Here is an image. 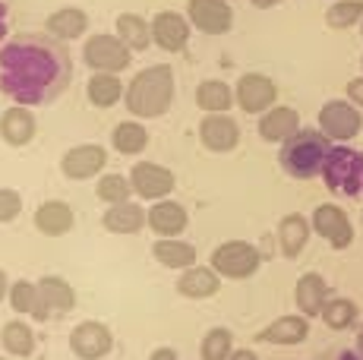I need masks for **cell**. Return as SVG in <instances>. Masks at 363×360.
<instances>
[{
	"label": "cell",
	"instance_id": "e575fe53",
	"mask_svg": "<svg viewBox=\"0 0 363 360\" xmlns=\"http://www.w3.org/2000/svg\"><path fill=\"white\" fill-rule=\"evenodd\" d=\"M323 322L332 332H345L357 322V303L347 297H329V303L323 307Z\"/></svg>",
	"mask_w": 363,
	"mask_h": 360
},
{
	"label": "cell",
	"instance_id": "603a6c76",
	"mask_svg": "<svg viewBox=\"0 0 363 360\" xmlns=\"http://www.w3.org/2000/svg\"><path fill=\"white\" fill-rule=\"evenodd\" d=\"M310 234H313V221L303 218L300 212H291V215L278 221V247H281L284 259H297L310 244Z\"/></svg>",
	"mask_w": 363,
	"mask_h": 360
},
{
	"label": "cell",
	"instance_id": "b9f144b4",
	"mask_svg": "<svg viewBox=\"0 0 363 360\" xmlns=\"http://www.w3.org/2000/svg\"><path fill=\"white\" fill-rule=\"evenodd\" d=\"M231 360H259V354H256L253 348H234Z\"/></svg>",
	"mask_w": 363,
	"mask_h": 360
},
{
	"label": "cell",
	"instance_id": "ba28073f",
	"mask_svg": "<svg viewBox=\"0 0 363 360\" xmlns=\"http://www.w3.org/2000/svg\"><path fill=\"white\" fill-rule=\"evenodd\" d=\"M130 184H133V193L145 203H158V199H167L177 184L171 168L164 164H155V162H136L130 168Z\"/></svg>",
	"mask_w": 363,
	"mask_h": 360
},
{
	"label": "cell",
	"instance_id": "7402d4cb",
	"mask_svg": "<svg viewBox=\"0 0 363 360\" xmlns=\"http://www.w3.org/2000/svg\"><path fill=\"white\" fill-rule=\"evenodd\" d=\"M300 130V114L288 105H275L265 114H259V136L265 142H278L284 145Z\"/></svg>",
	"mask_w": 363,
	"mask_h": 360
},
{
	"label": "cell",
	"instance_id": "ee69618b",
	"mask_svg": "<svg viewBox=\"0 0 363 360\" xmlns=\"http://www.w3.org/2000/svg\"><path fill=\"white\" fill-rule=\"evenodd\" d=\"M253 6H259V10H272V6H278L281 0H250Z\"/></svg>",
	"mask_w": 363,
	"mask_h": 360
},
{
	"label": "cell",
	"instance_id": "6da1fadb",
	"mask_svg": "<svg viewBox=\"0 0 363 360\" xmlns=\"http://www.w3.org/2000/svg\"><path fill=\"white\" fill-rule=\"evenodd\" d=\"M73 79L64 41L45 32H19L0 45V92L13 105L41 108L57 101Z\"/></svg>",
	"mask_w": 363,
	"mask_h": 360
},
{
	"label": "cell",
	"instance_id": "30bf717a",
	"mask_svg": "<svg viewBox=\"0 0 363 360\" xmlns=\"http://www.w3.org/2000/svg\"><path fill=\"white\" fill-rule=\"evenodd\" d=\"M186 19L202 35H225L234 26L231 0H190L186 4Z\"/></svg>",
	"mask_w": 363,
	"mask_h": 360
},
{
	"label": "cell",
	"instance_id": "4316f807",
	"mask_svg": "<svg viewBox=\"0 0 363 360\" xmlns=\"http://www.w3.org/2000/svg\"><path fill=\"white\" fill-rule=\"evenodd\" d=\"M45 29H48V35H54L57 41H73V38L86 35L89 16L79 6H60V10H54L51 16H48Z\"/></svg>",
	"mask_w": 363,
	"mask_h": 360
},
{
	"label": "cell",
	"instance_id": "d590c367",
	"mask_svg": "<svg viewBox=\"0 0 363 360\" xmlns=\"http://www.w3.org/2000/svg\"><path fill=\"white\" fill-rule=\"evenodd\" d=\"M354 23H363V0H335L325 10L329 29H351Z\"/></svg>",
	"mask_w": 363,
	"mask_h": 360
},
{
	"label": "cell",
	"instance_id": "e0dca14e",
	"mask_svg": "<svg viewBox=\"0 0 363 360\" xmlns=\"http://www.w3.org/2000/svg\"><path fill=\"white\" fill-rule=\"evenodd\" d=\"M190 225V212L186 206L174 203V199H158L149 209V231L155 237H180Z\"/></svg>",
	"mask_w": 363,
	"mask_h": 360
},
{
	"label": "cell",
	"instance_id": "836d02e7",
	"mask_svg": "<svg viewBox=\"0 0 363 360\" xmlns=\"http://www.w3.org/2000/svg\"><path fill=\"white\" fill-rule=\"evenodd\" d=\"M95 196H99L104 206H117V203L133 199L136 193H133L130 174H101L99 184H95Z\"/></svg>",
	"mask_w": 363,
	"mask_h": 360
},
{
	"label": "cell",
	"instance_id": "74e56055",
	"mask_svg": "<svg viewBox=\"0 0 363 360\" xmlns=\"http://www.w3.org/2000/svg\"><path fill=\"white\" fill-rule=\"evenodd\" d=\"M23 212V196L13 186H0V225H10Z\"/></svg>",
	"mask_w": 363,
	"mask_h": 360
},
{
	"label": "cell",
	"instance_id": "d6986e66",
	"mask_svg": "<svg viewBox=\"0 0 363 360\" xmlns=\"http://www.w3.org/2000/svg\"><path fill=\"white\" fill-rule=\"evenodd\" d=\"M294 303L300 310V316L313 320V316H323V307L329 303V285L319 272H306L297 279L294 285Z\"/></svg>",
	"mask_w": 363,
	"mask_h": 360
},
{
	"label": "cell",
	"instance_id": "484cf974",
	"mask_svg": "<svg viewBox=\"0 0 363 360\" xmlns=\"http://www.w3.org/2000/svg\"><path fill=\"white\" fill-rule=\"evenodd\" d=\"M123 95H127V86L121 82V76H117V73H92V76H89V82H86L89 105L99 108V111L114 108Z\"/></svg>",
	"mask_w": 363,
	"mask_h": 360
},
{
	"label": "cell",
	"instance_id": "3957f363",
	"mask_svg": "<svg viewBox=\"0 0 363 360\" xmlns=\"http://www.w3.org/2000/svg\"><path fill=\"white\" fill-rule=\"evenodd\" d=\"M329 152H332V140L323 130H297V133L281 145L278 162H281V171L288 177L313 180V177H323Z\"/></svg>",
	"mask_w": 363,
	"mask_h": 360
},
{
	"label": "cell",
	"instance_id": "bcb514c9",
	"mask_svg": "<svg viewBox=\"0 0 363 360\" xmlns=\"http://www.w3.org/2000/svg\"><path fill=\"white\" fill-rule=\"evenodd\" d=\"M338 360H360V357H357V354H341Z\"/></svg>",
	"mask_w": 363,
	"mask_h": 360
},
{
	"label": "cell",
	"instance_id": "1f68e13d",
	"mask_svg": "<svg viewBox=\"0 0 363 360\" xmlns=\"http://www.w3.org/2000/svg\"><path fill=\"white\" fill-rule=\"evenodd\" d=\"M111 145H114L121 155H139L149 145V130L139 120H123L111 130Z\"/></svg>",
	"mask_w": 363,
	"mask_h": 360
},
{
	"label": "cell",
	"instance_id": "f6af8a7d",
	"mask_svg": "<svg viewBox=\"0 0 363 360\" xmlns=\"http://www.w3.org/2000/svg\"><path fill=\"white\" fill-rule=\"evenodd\" d=\"M357 357L363 360V329H360V338H357Z\"/></svg>",
	"mask_w": 363,
	"mask_h": 360
},
{
	"label": "cell",
	"instance_id": "ab89813d",
	"mask_svg": "<svg viewBox=\"0 0 363 360\" xmlns=\"http://www.w3.org/2000/svg\"><path fill=\"white\" fill-rule=\"evenodd\" d=\"M149 360H180V357H177V348H171V344H158V348L149 354Z\"/></svg>",
	"mask_w": 363,
	"mask_h": 360
},
{
	"label": "cell",
	"instance_id": "9a60e30c",
	"mask_svg": "<svg viewBox=\"0 0 363 360\" xmlns=\"http://www.w3.org/2000/svg\"><path fill=\"white\" fill-rule=\"evenodd\" d=\"M190 19L180 13H158L152 19V45H158L167 54H180L190 45Z\"/></svg>",
	"mask_w": 363,
	"mask_h": 360
},
{
	"label": "cell",
	"instance_id": "7bdbcfd3",
	"mask_svg": "<svg viewBox=\"0 0 363 360\" xmlns=\"http://www.w3.org/2000/svg\"><path fill=\"white\" fill-rule=\"evenodd\" d=\"M10 297V279H6V272L0 269V300H6Z\"/></svg>",
	"mask_w": 363,
	"mask_h": 360
},
{
	"label": "cell",
	"instance_id": "5bb4252c",
	"mask_svg": "<svg viewBox=\"0 0 363 360\" xmlns=\"http://www.w3.org/2000/svg\"><path fill=\"white\" fill-rule=\"evenodd\" d=\"M199 142L215 155H228L240 145V127L231 114H206L199 123Z\"/></svg>",
	"mask_w": 363,
	"mask_h": 360
},
{
	"label": "cell",
	"instance_id": "52a82bcc",
	"mask_svg": "<svg viewBox=\"0 0 363 360\" xmlns=\"http://www.w3.org/2000/svg\"><path fill=\"white\" fill-rule=\"evenodd\" d=\"M319 130L332 142H347L363 130V114L347 99H332L319 108Z\"/></svg>",
	"mask_w": 363,
	"mask_h": 360
},
{
	"label": "cell",
	"instance_id": "4dcf8cb0",
	"mask_svg": "<svg viewBox=\"0 0 363 360\" xmlns=\"http://www.w3.org/2000/svg\"><path fill=\"white\" fill-rule=\"evenodd\" d=\"M234 101V89L221 79H202L196 86V105L206 114H228Z\"/></svg>",
	"mask_w": 363,
	"mask_h": 360
},
{
	"label": "cell",
	"instance_id": "d6a6232c",
	"mask_svg": "<svg viewBox=\"0 0 363 360\" xmlns=\"http://www.w3.org/2000/svg\"><path fill=\"white\" fill-rule=\"evenodd\" d=\"M234 354V332L225 325H215L202 335L199 342V360H231Z\"/></svg>",
	"mask_w": 363,
	"mask_h": 360
},
{
	"label": "cell",
	"instance_id": "7dc6e473",
	"mask_svg": "<svg viewBox=\"0 0 363 360\" xmlns=\"http://www.w3.org/2000/svg\"><path fill=\"white\" fill-rule=\"evenodd\" d=\"M360 35H363V23H360Z\"/></svg>",
	"mask_w": 363,
	"mask_h": 360
},
{
	"label": "cell",
	"instance_id": "ac0fdd59",
	"mask_svg": "<svg viewBox=\"0 0 363 360\" xmlns=\"http://www.w3.org/2000/svg\"><path fill=\"white\" fill-rule=\"evenodd\" d=\"M177 294L180 297H186V300H208V297H215L218 294V288H221V275L215 272L212 266H190V269H184V272L177 275Z\"/></svg>",
	"mask_w": 363,
	"mask_h": 360
},
{
	"label": "cell",
	"instance_id": "f35d334b",
	"mask_svg": "<svg viewBox=\"0 0 363 360\" xmlns=\"http://www.w3.org/2000/svg\"><path fill=\"white\" fill-rule=\"evenodd\" d=\"M347 101H354L357 108H363V76L347 82Z\"/></svg>",
	"mask_w": 363,
	"mask_h": 360
},
{
	"label": "cell",
	"instance_id": "4fadbf2b",
	"mask_svg": "<svg viewBox=\"0 0 363 360\" xmlns=\"http://www.w3.org/2000/svg\"><path fill=\"white\" fill-rule=\"evenodd\" d=\"M234 99L247 114H265L269 108H275L278 86L265 73H243L234 86Z\"/></svg>",
	"mask_w": 363,
	"mask_h": 360
},
{
	"label": "cell",
	"instance_id": "60d3db41",
	"mask_svg": "<svg viewBox=\"0 0 363 360\" xmlns=\"http://www.w3.org/2000/svg\"><path fill=\"white\" fill-rule=\"evenodd\" d=\"M6 32H10V4L0 0V41L6 38Z\"/></svg>",
	"mask_w": 363,
	"mask_h": 360
},
{
	"label": "cell",
	"instance_id": "44dd1931",
	"mask_svg": "<svg viewBox=\"0 0 363 360\" xmlns=\"http://www.w3.org/2000/svg\"><path fill=\"white\" fill-rule=\"evenodd\" d=\"M32 221H35V231L45 234V237H64V234L73 231L76 215L64 199H48V203H41L35 209Z\"/></svg>",
	"mask_w": 363,
	"mask_h": 360
},
{
	"label": "cell",
	"instance_id": "5b68a950",
	"mask_svg": "<svg viewBox=\"0 0 363 360\" xmlns=\"http://www.w3.org/2000/svg\"><path fill=\"white\" fill-rule=\"evenodd\" d=\"M208 266L221 275V279H231V281H243V279H253L262 266V256L253 244L247 240H225L218 244L208 256Z\"/></svg>",
	"mask_w": 363,
	"mask_h": 360
},
{
	"label": "cell",
	"instance_id": "7c38bea8",
	"mask_svg": "<svg viewBox=\"0 0 363 360\" xmlns=\"http://www.w3.org/2000/svg\"><path fill=\"white\" fill-rule=\"evenodd\" d=\"M108 164V152L99 142H79L60 155V174L67 180H92Z\"/></svg>",
	"mask_w": 363,
	"mask_h": 360
},
{
	"label": "cell",
	"instance_id": "8992f818",
	"mask_svg": "<svg viewBox=\"0 0 363 360\" xmlns=\"http://www.w3.org/2000/svg\"><path fill=\"white\" fill-rule=\"evenodd\" d=\"M130 47L123 45L117 35L111 32H99V35H89L82 45V60L92 73H117L121 76L130 67Z\"/></svg>",
	"mask_w": 363,
	"mask_h": 360
},
{
	"label": "cell",
	"instance_id": "d4e9b609",
	"mask_svg": "<svg viewBox=\"0 0 363 360\" xmlns=\"http://www.w3.org/2000/svg\"><path fill=\"white\" fill-rule=\"evenodd\" d=\"M152 256L158 266L171 269V272H184V269L196 266V247L180 237H158L152 244Z\"/></svg>",
	"mask_w": 363,
	"mask_h": 360
},
{
	"label": "cell",
	"instance_id": "ffe728a7",
	"mask_svg": "<svg viewBox=\"0 0 363 360\" xmlns=\"http://www.w3.org/2000/svg\"><path fill=\"white\" fill-rule=\"evenodd\" d=\"M101 225H104V231L127 237V234H139L145 225H149V212H145L139 203L127 199V203L108 206V209H104V215H101Z\"/></svg>",
	"mask_w": 363,
	"mask_h": 360
},
{
	"label": "cell",
	"instance_id": "9c48e42d",
	"mask_svg": "<svg viewBox=\"0 0 363 360\" xmlns=\"http://www.w3.org/2000/svg\"><path fill=\"white\" fill-rule=\"evenodd\" d=\"M69 351L79 360H104L114 351V332L99 320H82L69 332Z\"/></svg>",
	"mask_w": 363,
	"mask_h": 360
},
{
	"label": "cell",
	"instance_id": "c3c4849f",
	"mask_svg": "<svg viewBox=\"0 0 363 360\" xmlns=\"http://www.w3.org/2000/svg\"><path fill=\"white\" fill-rule=\"evenodd\" d=\"M360 67H363V57H360Z\"/></svg>",
	"mask_w": 363,
	"mask_h": 360
},
{
	"label": "cell",
	"instance_id": "cb8c5ba5",
	"mask_svg": "<svg viewBox=\"0 0 363 360\" xmlns=\"http://www.w3.org/2000/svg\"><path fill=\"white\" fill-rule=\"evenodd\" d=\"M310 335V320L306 316H278L275 322H269L265 329L256 332V342H262V344H300L303 338Z\"/></svg>",
	"mask_w": 363,
	"mask_h": 360
},
{
	"label": "cell",
	"instance_id": "7a4b0ae2",
	"mask_svg": "<svg viewBox=\"0 0 363 360\" xmlns=\"http://www.w3.org/2000/svg\"><path fill=\"white\" fill-rule=\"evenodd\" d=\"M174 95H177V89H174V70L167 64H152L130 79L123 105H127V111L136 120H155V117L171 111Z\"/></svg>",
	"mask_w": 363,
	"mask_h": 360
},
{
	"label": "cell",
	"instance_id": "f1b7e54d",
	"mask_svg": "<svg viewBox=\"0 0 363 360\" xmlns=\"http://www.w3.org/2000/svg\"><path fill=\"white\" fill-rule=\"evenodd\" d=\"M114 35L130 47L133 54L136 51H145L152 45V23H145L139 13H121L114 19Z\"/></svg>",
	"mask_w": 363,
	"mask_h": 360
},
{
	"label": "cell",
	"instance_id": "83f0119b",
	"mask_svg": "<svg viewBox=\"0 0 363 360\" xmlns=\"http://www.w3.org/2000/svg\"><path fill=\"white\" fill-rule=\"evenodd\" d=\"M0 348L6 351L10 357L16 360H26L35 354V332L29 322H23L16 316V320L4 322V329H0Z\"/></svg>",
	"mask_w": 363,
	"mask_h": 360
},
{
	"label": "cell",
	"instance_id": "8d00e7d4",
	"mask_svg": "<svg viewBox=\"0 0 363 360\" xmlns=\"http://www.w3.org/2000/svg\"><path fill=\"white\" fill-rule=\"evenodd\" d=\"M10 307H13V313L16 316H32L35 313V307H38V300H41V294H38V281H26V279H19V281H13L10 285Z\"/></svg>",
	"mask_w": 363,
	"mask_h": 360
},
{
	"label": "cell",
	"instance_id": "2e32d148",
	"mask_svg": "<svg viewBox=\"0 0 363 360\" xmlns=\"http://www.w3.org/2000/svg\"><path fill=\"white\" fill-rule=\"evenodd\" d=\"M35 133H38V120L26 105H10L0 114V140L13 149H26Z\"/></svg>",
	"mask_w": 363,
	"mask_h": 360
},
{
	"label": "cell",
	"instance_id": "f546056e",
	"mask_svg": "<svg viewBox=\"0 0 363 360\" xmlns=\"http://www.w3.org/2000/svg\"><path fill=\"white\" fill-rule=\"evenodd\" d=\"M38 294H41V300L48 303L51 313H69V310L76 307V291L67 279H60V275H41Z\"/></svg>",
	"mask_w": 363,
	"mask_h": 360
},
{
	"label": "cell",
	"instance_id": "277c9868",
	"mask_svg": "<svg viewBox=\"0 0 363 360\" xmlns=\"http://www.w3.org/2000/svg\"><path fill=\"white\" fill-rule=\"evenodd\" d=\"M323 180L335 196L363 199V152L351 149V145H332Z\"/></svg>",
	"mask_w": 363,
	"mask_h": 360
},
{
	"label": "cell",
	"instance_id": "8fae6325",
	"mask_svg": "<svg viewBox=\"0 0 363 360\" xmlns=\"http://www.w3.org/2000/svg\"><path fill=\"white\" fill-rule=\"evenodd\" d=\"M310 221H313V231L323 240H329V247H335V250H347L354 244V225L341 206H335V203L316 206Z\"/></svg>",
	"mask_w": 363,
	"mask_h": 360
}]
</instances>
